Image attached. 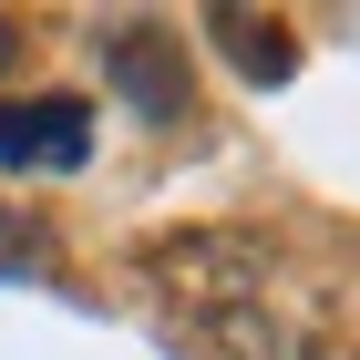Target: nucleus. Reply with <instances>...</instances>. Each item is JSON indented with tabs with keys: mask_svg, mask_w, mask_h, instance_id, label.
<instances>
[{
	"mask_svg": "<svg viewBox=\"0 0 360 360\" xmlns=\"http://www.w3.org/2000/svg\"><path fill=\"white\" fill-rule=\"evenodd\" d=\"M103 72L124 83V103H134L144 124H175V113H186V41H175L165 21H113L103 31Z\"/></svg>",
	"mask_w": 360,
	"mask_h": 360,
	"instance_id": "obj_1",
	"label": "nucleus"
},
{
	"mask_svg": "<svg viewBox=\"0 0 360 360\" xmlns=\"http://www.w3.org/2000/svg\"><path fill=\"white\" fill-rule=\"evenodd\" d=\"M93 155V113L72 93L52 103H0V165H31V175H72Z\"/></svg>",
	"mask_w": 360,
	"mask_h": 360,
	"instance_id": "obj_2",
	"label": "nucleus"
},
{
	"mask_svg": "<svg viewBox=\"0 0 360 360\" xmlns=\"http://www.w3.org/2000/svg\"><path fill=\"white\" fill-rule=\"evenodd\" d=\"M206 31H217V52H237V72L248 83H288L299 72V41L278 21H248V11H206Z\"/></svg>",
	"mask_w": 360,
	"mask_h": 360,
	"instance_id": "obj_3",
	"label": "nucleus"
},
{
	"mask_svg": "<svg viewBox=\"0 0 360 360\" xmlns=\"http://www.w3.org/2000/svg\"><path fill=\"white\" fill-rule=\"evenodd\" d=\"M11 268H41V237H31V226H11V217H0V278H11Z\"/></svg>",
	"mask_w": 360,
	"mask_h": 360,
	"instance_id": "obj_4",
	"label": "nucleus"
},
{
	"mask_svg": "<svg viewBox=\"0 0 360 360\" xmlns=\"http://www.w3.org/2000/svg\"><path fill=\"white\" fill-rule=\"evenodd\" d=\"M11 62H21V31H11V21H0V72H11Z\"/></svg>",
	"mask_w": 360,
	"mask_h": 360,
	"instance_id": "obj_5",
	"label": "nucleus"
}]
</instances>
